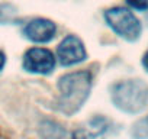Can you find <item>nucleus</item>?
Returning a JSON list of instances; mask_svg holds the SVG:
<instances>
[{
    "label": "nucleus",
    "instance_id": "6",
    "mask_svg": "<svg viewBox=\"0 0 148 139\" xmlns=\"http://www.w3.org/2000/svg\"><path fill=\"white\" fill-rule=\"evenodd\" d=\"M57 33V25L45 18L29 20L23 28V36L34 44H48Z\"/></svg>",
    "mask_w": 148,
    "mask_h": 139
},
{
    "label": "nucleus",
    "instance_id": "12",
    "mask_svg": "<svg viewBox=\"0 0 148 139\" xmlns=\"http://www.w3.org/2000/svg\"><path fill=\"white\" fill-rule=\"evenodd\" d=\"M5 64H6V55L3 51H0V71L5 68Z\"/></svg>",
    "mask_w": 148,
    "mask_h": 139
},
{
    "label": "nucleus",
    "instance_id": "3",
    "mask_svg": "<svg viewBox=\"0 0 148 139\" xmlns=\"http://www.w3.org/2000/svg\"><path fill=\"white\" fill-rule=\"evenodd\" d=\"M108 26L122 39L128 42H135L141 36V22L136 16L126 7H112L103 13Z\"/></svg>",
    "mask_w": 148,
    "mask_h": 139
},
{
    "label": "nucleus",
    "instance_id": "10",
    "mask_svg": "<svg viewBox=\"0 0 148 139\" xmlns=\"http://www.w3.org/2000/svg\"><path fill=\"white\" fill-rule=\"evenodd\" d=\"M18 15V9L10 3H2L0 5V23H10L15 20Z\"/></svg>",
    "mask_w": 148,
    "mask_h": 139
},
{
    "label": "nucleus",
    "instance_id": "5",
    "mask_svg": "<svg viewBox=\"0 0 148 139\" xmlns=\"http://www.w3.org/2000/svg\"><path fill=\"white\" fill-rule=\"evenodd\" d=\"M87 58L83 41L77 35H67L57 46V59L62 67H73Z\"/></svg>",
    "mask_w": 148,
    "mask_h": 139
},
{
    "label": "nucleus",
    "instance_id": "1",
    "mask_svg": "<svg viewBox=\"0 0 148 139\" xmlns=\"http://www.w3.org/2000/svg\"><path fill=\"white\" fill-rule=\"evenodd\" d=\"M93 77L90 71H73L60 77L57 109L65 116L76 114L87 102L92 91Z\"/></svg>",
    "mask_w": 148,
    "mask_h": 139
},
{
    "label": "nucleus",
    "instance_id": "13",
    "mask_svg": "<svg viewBox=\"0 0 148 139\" xmlns=\"http://www.w3.org/2000/svg\"><path fill=\"white\" fill-rule=\"evenodd\" d=\"M142 65H144V68L148 71V51L144 54V57H142Z\"/></svg>",
    "mask_w": 148,
    "mask_h": 139
},
{
    "label": "nucleus",
    "instance_id": "8",
    "mask_svg": "<svg viewBox=\"0 0 148 139\" xmlns=\"http://www.w3.org/2000/svg\"><path fill=\"white\" fill-rule=\"evenodd\" d=\"M39 135L42 139H70L67 130L52 120H44L39 125Z\"/></svg>",
    "mask_w": 148,
    "mask_h": 139
},
{
    "label": "nucleus",
    "instance_id": "2",
    "mask_svg": "<svg viewBox=\"0 0 148 139\" xmlns=\"http://www.w3.org/2000/svg\"><path fill=\"white\" fill-rule=\"evenodd\" d=\"M110 99L116 109L136 114L148 104V84L142 80H123L112 86Z\"/></svg>",
    "mask_w": 148,
    "mask_h": 139
},
{
    "label": "nucleus",
    "instance_id": "11",
    "mask_svg": "<svg viewBox=\"0 0 148 139\" xmlns=\"http://www.w3.org/2000/svg\"><path fill=\"white\" fill-rule=\"evenodd\" d=\"M128 6L136 10H148V0H125Z\"/></svg>",
    "mask_w": 148,
    "mask_h": 139
},
{
    "label": "nucleus",
    "instance_id": "9",
    "mask_svg": "<svg viewBox=\"0 0 148 139\" xmlns=\"http://www.w3.org/2000/svg\"><path fill=\"white\" fill-rule=\"evenodd\" d=\"M131 136L134 139H148V116L139 119L131 129Z\"/></svg>",
    "mask_w": 148,
    "mask_h": 139
},
{
    "label": "nucleus",
    "instance_id": "7",
    "mask_svg": "<svg viewBox=\"0 0 148 139\" xmlns=\"http://www.w3.org/2000/svg\"><path fill=\"white\" fill-rule=\"evenodd\" d=\"M110 130V120L103 116L92 117L86 125L79 126L73 130L70 139H106V135Z\"/></svg>",
    "mask_w": 148,
    "mask_h": 139
},
{
    "label": "nucleus",
    "instance_id": "4",
    "mask_svg": "<svg viewBox=\"0 0 148 139\" xmlns=\"http://www.w3.org/2000/svg\"><path fill=\"white\" fill-rule=\"evenodd\" d=\"M57 64V58L54 54L47 48L34 46L29 48L22 58V67L26 73L38 74V76H48L54 71Z\"/></svg>",
    "mask_w": 148,
    "mask_h": 139
}]
</instances>
